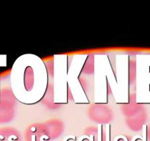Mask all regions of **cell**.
<instances>
[{
    "instance_id": "cell-6",
    "label": "cell",
    "mask_w": 150,
    "mask_h": 141,
    "mask_svg": "<svg viewBox=\"0 0 150 141\" xmlns=\"http://www.w3.org/2000/svg\"><path fill=\"white\" fill-rule=\"evenodd\" d=\"M31 131H32V132H35V127H32V129H31Z\"/></svg>"
},
{
    "instance_id": "cell-4",
    "label": "cell",
    "mask_w": 150,
    "mask_h": 141,
    "mask_svg": "<svg viewBox=\"0 0 150 141\" xmlns=\"http://www.w3.org/2000/svg\"><path fill=\"white\" fill-rule=\"evenodd\" d=\"M32 141H35V135H32Z\"/></svg>"
},
{
    "instance_id": "cell-3",
    "label": "cell",
    "mask_w": 150,
    "mask_h": 141,
    "mask_svg": "<svg viewBox=\"0 0 150 141\" xmlns=\"http://www.w3.org/2000/svg\"><path fill=\"white\" fill-rule=\"evenodd\" d=\"M101 125H99V141H102V135H101Z\"/></svg>"
},
{
    "instance_id": "cell-7",
    "label": "cell",
    "mask_w": 150,
    "mask_h": 141,
    "mask_svg": "<svg viewBox=\"0 0 150 141\" xmlns=\"http://www.w3.org/2000/svg\"><path fill=\"white\" fill-rule=\"evenodd\" d=\"M40 140H41V141H43V138H42V137L40 138Z\"/></svg>"
},
{
    "instance_id": "cell-5",
    "label": "cell",
    "mask_w": 150,
    "mask_h": 141,
    "mask_svg": "<svg viewBox=\"0 0 150 141\" xmlns=\"http://www.w3.org/2000/svg\"><path fill=\"white\" fill-rule=\"evenodd\" d=\"M11 139H12V135H10V136L8 138V141H13V140H12Z\"/></svg>"
},
{
    "instance_id": "cell-2",
    "label": "cell",
    "mask_w": 150,
    "mask_h": 141,
    "mask_svg": "<svg viewBox=\"0 0 150 141\" xmlns=\"http://www.w3.org/2000/svg\"><path fill=\"white\" fill-rule=\"evenodd\" d=\"M147 125L144 126V137H143V141H147Z\"/></svg>"
},
{
    "instance_id": "cell-1",
    "label": "cell",
    "mask_w": 150,
    "mask_h": 141,
    "mask_svg": "<svg viewBox=\"0 0 150 141\" xmlns=\"http://www.w3.org/2000/svg\"><path fill=\"white\" fill-rule=\"evenodd\" d=\"M0 66H6V56L0 55Z\"/></svg>"
}]
</instances>
